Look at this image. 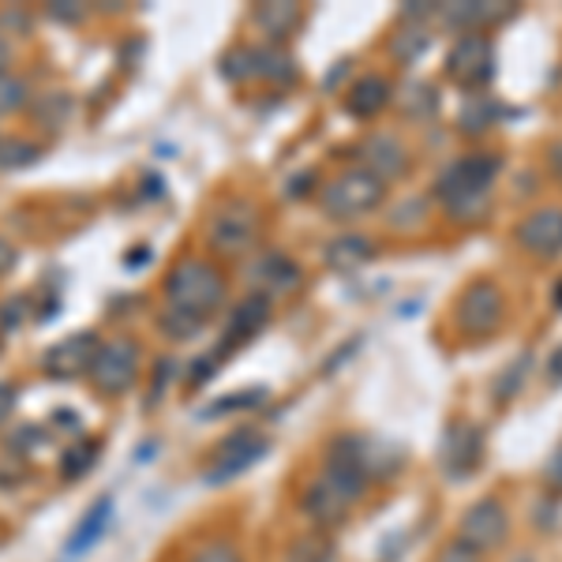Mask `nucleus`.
I'll list each match as a JSON object with an SVG mask.
<instances>
[{
  "mask_svg": "<svg viewBox=\"0 0 562 562\" xmlns=\"http://www.w3.org/2000/svg\"><path fill=\"white\" fill-rule=\"evenodd\" d=\"M158 326H161V334H166V338H177V341L195 338V330H199V323L184 319V315H177V312H169V307H166V312H161Z\"/></svg>",
  "mask_w": 562,
  "mask_h": 562,
  "instance_id": "bb28decb",
  "label": "nucleus"
},
{
  "mask_svg": "<svg viewBox=\"0 0 562 562\" xmlns=\"http://www.w3.org/2000/svg\"><path fill=\"white\" fill-rule=\"evenodd\" d=\"M49 15L53 20H83V4H76V0H57V4H49Z\"/></svg>",
  "mask_w": 562,
  "mask_h": 562,
  "instance_id": "2f4dec72",
  "label": "nucleus"
},
{
  "mask_svg": "<svg viewBox=\"0 0 562 562\" xmlns=\"http://www.w3.org/2000/svg\"><path fill=\"white\" fill-rule=\"evenodd\" d=\"M506 312V296L495 281H473L458 301V326L469 338H487Z\"/></svg>",
  "mask_w": 562,
  "mask_h": 562,
  "instance_id": "6e6552de",
  "label": "nucleus"
},
{
  "mask_svg": "<svg viewBox=\"0 0 562 562\" xmlns=\"http://www.w3.org/2000/svg\"><path fill=\"white\" fill-rule=\"evenodd\" d=\"M503 161L495 154H469V158H458L447 173L439 177V203L447 206L450 217L465 222V217H480L487 211V199L495 192V180Z\"/></svg>",
  "mask_w": 562,
  "mask_h": 562,
  "instance_id": "f257e3e1",
  "label": "nucleus"
},
{
  "mask_svg": "<svg viewBox=\"0 0 562 562\" xmlns=\"http://www.w3.org/2000/svg\"><path fill=\"white\" fill-rule=\"evenodd\" d=\"M442 562H476V551H469L465 543H454V548L442 555Z\"/></svg>",
  "mask_w": 562,
  "mask_h": 562,
  "instance_id": "c9c22d12",
  "label": "nucleus"
},
{
  "mask_svg": "<svg viewBox=\"0 0 562 562\" xmlns=\"http://www.w3.org/2000/svg\"><path fill=\"white\" fill-rule=\"evenodd\" d=\"M251 285H259V293H285V289H293L296 281H301V267H296L293 259H285L281 251H267V256H259L251 262L248 270Z\"/></svg>",
  "mask_w": 562,
  "mask_h": 562,
  "instance_id": "2eb2a0df",
  "label": "nucleus"
},
{
  "mask_svg": "<svg viewBox=\"0 0 562 562\" xmlns=\"http://www.w3.org/2000/svg\"><path fill=\"white\" fill-rule=\"evenodd\" d=\"M135 375H139V346H135L132 338H113L105 341L102 349H98L94 364H90L87 379L94 383V390L102 397H116L124 394Z\"/></svg>",
  "mask_w": 562,
  "mask_h": 562,
  "instance_id": "423d86ee",
  "label": "nucleus"
},
{
  "mask_svg": "<svg viewBox=\"0 0 562 562\" xmlns=\"http://www.w3.org/2000/svg\"><path fill=\"white\" fill-rule=\"evenodd\" d=\"M270 450V439L262 431H251V428H237L233 435H225L222 442L211 450V461H206L203 476L211 487H222L229 480H237L248 473L251 465H259Z\"/></svg>",
  "mask_w": 562,
  "mask_h": 562,
  "instance_id": "7ed1b4c3",
  "label": "nucleus"
},
{
  "mask_svg": "<svg viewBox=\"0 0 562 562\" xmlns=\"http://www.w3.org/2000/svg\"><path fill=\"white\" fill-rule=\"evenodd\" d=\"M15 259H20V256H15V248H12V244H8V240H0V278H4L8 270L15 267Z\"/></svg>",
  "mask_w": 562,
  "mask_h": 562,
  "instance_id": "f704fd0d",
  "label": "nucleus"
},
{
  "mask_svg": "<svg viewBox=\"0 0 562 562\" xmlns=\"http://www.w3.org/2000/svg\"><path fill=\"white\" fill-rule=\"evenodd\" d=\"M390 105V83L383 76H364L357 79L346 98V109L352 116H375Z\"/></svg>",
  "mask_w": 562,
  "mask_h": 562,
  "instance_id": "a211bd4d",
  "label": "nucleus"
},
{
  "mask_svg": "<svg viewBox=\"0 0 562 562\" xmlns=\"http://www.w3.org/2000/svg\"><path fill=\"white\" fill-rule=\"evenodd\" d=\"M251 20H256L259 31L278 45V42H285L289 34H293L296 23H301V8L285 4V0H274V4H259L256 12H251Z\"/></svg>",
  "mask_w": 562,
  "mask_h": 562,
  "instance_id": "6ab92c4d",
  "label": "nucleus"
},
{
  "mask_svg": "<svg viewBox=\"0 0 562 562\" xmlns=\"http://www.w3.org/2000/svg\"><path fill=\"white\" fill-rule=\"evenodd\" d=\"M555 304H559V307H562V285H559V289H555Z\"/></svg>",
  "mask_w": 562,
  "mask_h": 562,
  "instance_id": "79ce46f5",
  "label": "nucleus"
},
{
  "mask_svg": "<svg viewBox=\"0 0 562 562\" xmlns=\"http://www.w3.org/2000/svg\"><path fill=\"white\" fill-rule=\"evenodd\" d=\"M166 296H169V312L184 315L203 326L206 319H214L225 304V278L217 274V267L203 259H184L173 267V274L166 278Z\"/></svg>",
  "mask_w": 562,
  "mask_h": 562,
  "instance_id": "f03ea898",
  "label": "nucleus"
},
{
  "mask_svg": "<svg viewBox=\"0 0 562 562\" xmlns=\"http://www.w3.org/2000/svg\"><path fill=\"white\" fill-rule=\"evenodd\" d=\"M506 15V8L498 4H450L447 12H442V20L461 26L465 34H484L487 23H498Z\"/></svg>",
  "mask_w": 562,
  "mask_h": 562,
  "instance_id": "aec40b11",
  "label": "nucleus"
},
{
  "mask_svg": "<svg viewBox=\"0 0 562 562\" xmlns=\"http://www.w3.org/2000/svg\"><path fill=\"white\" fill-rule=\"evenodd\" d=\"M357 503L346 487H338L330 476H319L312 487L304 492V514L312 518L315 525H323V529H334V525L346 521L349 506Z\"/></svg>",
  "mask_w": 562,
  "mask_h": 562,
  "instance_id": "ddd939ff",
  "label": "nucleus"
},
{
  "mask_svg": "<svg viewBox=\"0 0 562 562\" xmlns=\"http://www.w3.org/2000/svg\"><path fill=\"white\" fill-rule=\"evenodd\" d=\"M12 409H15V386L12 383H0V424L12 416Z\"/></svg>",
  "mask_w": 562,
  "mask_h": 562,
  "instance_id": "473e14b6",
  "label": "nucleus"
},
{
  "mask_svg": "<svg viewBox=\"0 0 562 562\" xmlns=\"http://www.w3.org/2000/svg\"><path fill=\"white\" fill-rule=\"evenodd\" d=\"M360 154H364V169H371L383 184L402 173L405 161H409V154H405V147L394 135H371L364 147H360Z\"/></svg>",
  "mask_w": 562,
  "mask_h": 562,
  "instance_id": "dca6fc26",
  "label": "nucleus"
},
{
  "mask_svg": "<svg viewBox=\"0 0 562 562\" xmlns=\"http://www.w3.org/2000/svg\"><path fill=\"white\" fill-rule=\"evenodd\" d=\"M289 562H334V548L326 540H301Z\"/></svg>",
  "mask_w": 562,
  "mask_h": 562,
  "instance_id": "cd10ccee",
  "label": "nucleus"
},
{
  "mask_svg": "<svg viewBox=\"0 0 562 562\" xmlns=\"http://www.w3.org/2000/svg\"><path fill=\"white\" fill-rule=\"evenodd\" d=\"M173 364L177 360H158V371H154V386H150V402H147V409H154V405L161 402V394H166V383H169V375H173Z\"/></svg>",
  "mask_w": 562,
  "mask_h": 562,
  "instance_id": "7c9ffc66",
  "label": "nucleus"
},
{
  "mask_svg": "<svg viewBox=\"0 0 562 562\" xmlns=\"http://www.w3.org/2000/svg\"><path fill=\"white\" fill-rule=\"evenodd\" d=\"M109 521H113V495H102V498H94V506L83 514V521L71 529L68 555H83V551L94 548V543L102 540V532L109 529Z\"/></svg>",
  "mask_w": 562,
  "mask_h": 562,
  "instance_id": "f3484780",
  "label": "nucleus"
},
{
  "mask_svg": "<svg viewBox=\"0 0 562 562\" xmlns=\"http://www.w3.org/2000/svg\"><path fill=\"white\" fill-rule=\"evenodd\" d=\"M364 259H371V244L364 237H341L326 248V262L334 270H357Z\"/></svg>",
  "mask_w": 562,
  "mask_h": 562,
  "instance_id": "412c9836",
  "label": "nucleus"
},
{
  "mask_svg": "<svg viewBox=\"0 0 562 562\" xmlns=\"http://www.w3.org/2000/svg\"><path fill=\"white\" fill-rule=\"evenodd\" d=\"M518 244L532 259L562 256V206H543L518 225Z\"/></svg>",
  "mask_w": 562,
  "mask_h": 562,
  "instance_id": "9b49d317",
  "label": "nucleus"
},
{
  "mask_svg": "<svg viewBox=\"0 0 562 562\" xmlns=\"http://www.w3.org/2000/svg\"><path fill=\"white\" fill-rule=\"evenodd\" d=\"M206 240H211V248L217 251V256H225V259L248 256V251L259 244V214L251 211L248 203L222 206V211L211 217Z\"/></svg>",
  "mask_w": 562,
  "mask_h": 562,
  "instance_id": "39448f33",
  "label": "nucleus"
},
{
  "mask_svg": "<svg viewBox=\"0 0 562 562\" xmlns=\"http://www.w3.org/2000/svg\"><path fill=\"white\" fill-rule=\"evenodd\" d=\"M256 76L274 79V83H289V79H296V68L285 53H278L274 45H267V49H256Z\"/></svg>",
  "mask_w": 562,
  "mask_h": 562,
  "instance_id": "5701e85b",
  "label": "nucleus"
},
{
  "mask_svg": "<svg viewBox=\"0 0 562 562\" xmlns=\"http://www.w3.org/2000/svg\"><path fill=\"white\" fill-rule=\"evenodd\" d=\"M26 102V87L23 79L8 76V71H0V113H15Z\"/></svg>",
  "mask_w": 562,
  "mask_h": 562,
  "instance_id": "a878e982",
  "label": "nucleus"
},
{
  "mask_svg": "<svg viewBox=\"0 0 562 562\" xmlns=\"http://www.w3.org/2000/svg\"><path fill=\"white\" fill-rule=\"evenodd\" d=\"M98 349H102V341H98L94 330H76V334H68L65 341H57L53 349H45L42 368H45V375H53V379H76V375H83V371H90Z\"/></svg>",
  "mask_w": 562,
  "mask_h": 562,
  "instance_id": "9d476101",
  "label": "nucleus"
},
{
  "mask_svg": "<svg viewBox=\"0 0 562 562\" xmlns=\"http://www.w3.org/2000/svg\"><path fill=\"white\" fill-rule=\"evenodd\" d=\"M267 323H270V296L251 293L248 301H240L237 307H233L229 323H225V338H222V346H217V357L229 352V349L248 346L256 334H262V326Z\"/></svg>",
  "mask_w": 562,
  "mask_h": 562,
  "instance_id": "f8f14e48",
  "label": "nucleus"
},
{
  "mask_svg": "<svg viewBox=\"0 0 562 562\" xmlns=\"http://www.w3.org/2000/svg\"><path fill=\"white\" fill-rule=\"evenodd\" d=\"M34 158H38V150L31 143H8V147H0V166H31Z\"/></svg>",
  "mask_w": 562,
  "mask_h": 562,
  "instance_id": "c756f323",
  "label": "nucleus"
},
{
  "mask_svg": "<svg viewBox=\"0 0 562 562\" xmlns=\"http://www.w3.org/2000/svg\"><path fill=\"white\" fill-rule=\"evenodd\" d=\"M548 484L555 487V492H562V447L555 450V454H551V461H548Z\"/></svg>",
  "mask_w": 562,
  "mask_h": 562,
  "instance_id": "72a5a7b5",
  "label": "nucleus"
},
{
  "mask_svg": "<svg viewBox=\"0 0 562 562\" xmlns=\"http://www.w3.org/2000/svg\"><path fill=\"white\" fill-rule=\"evenodd\" d=\"M506 529H510V521H506V506L498 503V498H480V503L469 506L465 514H461V525H458V543H465L469 551H492L503 543Z\"/></svg>",
  "mask_w": 562,
  "mask_h": 562,
  "instance_id": "1a4fd4ad",
  "label": "nucleus"
},
{
  "mask_svg": "<svg viewBox=\"0 0 562 562\" xmlns=\"http://www.w3.org/2000/svg\"><path fill=\"white\" fill-rule=\"evenodd\" d=\"M307 180H312V173L296 177V188H289V195H304V192H307V188H312V184H307Z\"/></svg>",
  "mask_w": 562,
  "mask_h": 562,
  "instance_id": "58836bf2",
  "label": "nucleus"
},
{
  "mask_svg": "<svg viewBox=\"0 0 562 562\" xmlns=\"http://www.w3.org/2000/svg\"><path fill=\"white\" fill-rule=\"evenodd\" d=\"M447 76L450 83L480 90L495 76V45L487 34H461L447 53Z\"/></svg>",
  "mask_w": 562,
  "mask_h": 562,
  "instance_id": "0eeeda50",
  "label": "nucleus"
},
{
  "mask_svg": "<svg viewBox=\"0 0 562 562\" xmlns=\"http://www.w3.org/2000/svg\"><path fill=\"white\" fill-rule=\"evenodd\" d=\"M98 461V442L94 439H83L76 442V447H68L65 454H60V480H83L90 469H94Z\"/></svg>",
  "mask_w": 562,
  "mask_h": 562,
  "instance_id": "4be33fe9",
  "label": "nucleus"
},
{
  "mask_svg": "<svg viewBox=\"0 0 562 562\" xmlns=\"http://www.w3.org/2000/svg\"><path fill=\"white\" fill-rule=\"evenodd\" d=\"M147 259H150V251H147V248H135L124 262H128V267H135V262H147Z\"/></svg>",
  "mask_w": 562,
  "mask_h": 562,
  "instance_id": "ea45409f",
  "label": "nucleus"
},
{
  "mask_svg": "<svg viewBox=\"0 0 562 562\" xmlns=\"http://www.w3.org/2000/svg\"><path fill=\"white\" fill-rule=\"evenodd\" d=\"M222 76L233 79V83H244V79L256 76V49H248V45H237L233 53H225Z\"/></svg>",
  "mask_w": 562,
  "mask_h": 562,
  "instance_id": "b1692460",
  "label": "nucleus"
},
{
  "mask_svg": "<svg viewBox=\"0 0 562 562\" xmlns=\"http://www.w3.org/2000/svg\"><path fill=\"white\" fill-rule=\"evenodd\" d=\"M53 420H60V428H68V431H76V424H79V416H76V413H68V409H60V413H53Z\"/></svg>",
  "mask_w": 562,
  "mask_h": 562,
  "instance_id": "4c0bfd02",
  "label": "nucleus"
},
{
  "mask_svg": "<svg viewBox=\"0 0 562 562\" xmlns=\"http://www.w3.org/2000/svg\"><path fill=\"white\" fill-rule=\"evenodd\" d=\"M548 375L555 379V383H562V349L551 352V360H548Z\"/></svg>",
  "mask_w": 562,
  "mask_h": 562,
  "instance_id": "e433bc0d",
  "label": "nucleus"
},
{
  "mask_svg": "<svg viewBox=\"0 0 562 562\" xmlns=\"http://www.w3.org/2000/svg\"><path fill=\"white\" fill-rule=\"evenodd\" d=\"M8 65V42H4V34H0V71H4Z\"/></svg>",
  "mask_w": 562,
  "mask_h": 562,
  "instance_id": "a19ab883",
  "label": "nucleus"
},
{
  "mask_svg": "<svg viewBox=\"0 0 562 562\" xmlns=\"http://www.w3.org/2000/svg\"><path fill=\"white\" fill-rule=\"evenodd\" d=\"M484 461V435L473 424H454L442 439V469L450 476H465Z\"/></svg>",
  "mask_w": 562,
  "mask_h": 562,
  "instance_id": "4468645a",
  "label": "nucleus"
},
{
  "mask_svg": "<svg viewBox=\"0 0 562 562\" xmlns=\"http://www.w3.org/2000/svg\"><path fill=\"white\" fill-rule=\"evenodd\" d=\"M383 192H386L383 180L371 173V169L357 166V169H349V173L334 177L330 184L323 188V211L330 217H338V222L360 217L383 203Z\"/></svg>",
  "mask_w": 562,
  "mask_h": 562,
  "instance_id": "20e7f679",
  "label": "nucleus"
},
{
  "mask_svg": "<svg viewBox=\"0 0 562 562\" xmlns=\"http://www.w3.org/2000/svg\"><path fill=\"white\" fill-rule=\"evenodd\" d=\"M267 402V386H251V390H240V394L233 397H222V402H214L206 416H217V413H233V409H256V405Z\"/></svg>",
  "mask_w": 562,
  "mask_h": 562,
  "instance_id": "393cba45",
  "label": "nucleus"
},
{
  "mask_svg": "<svg viewBox=\"0 0 562 562\" xmlns=\"http://www.w3.org/2000/svg\"><path fill=\"white\" fill-rule=\"evenodd\" d=\"M188 562H244V559H240V551L233 548V543L214 540V543H206V548H199Z\"/></svg>",
  "mask_w": 562,
  "mask_h": 562,
  "instance_id": "c85d7f7f",
  "label": "nucleus"
}]
</instances>
